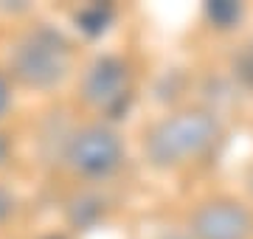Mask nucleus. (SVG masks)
I'll list each match as a JSON object with an SVG mask.
<instances>
[{
  "label": "nucleus",
  "mask_w": 253,
  "mask_h": 239,
  "mask_svg": "<svg viewBox=\"0 0 253 239\" xmlns=\"http://www.w3.org/2000/svg\"><path fill=\"white\" fill-rule=\"evenodd\" d=\"M219 138V121L208 110H183L163 119L146 138V155L155 166L174 169L200 160Z\"/></svg>",
  "instance_id": "1"
},
{
  "label": "nucleus",
  "mask_w": 253,
  "mask_h": 239,
  "mask_svg": "<svg viewBox=\"0 0 253 239\" xmlns=\"http://www.w3.org/2000/svg\"><path fill=\"white\" fill-rule=\"evenodd\" d=\"M11 71L28 87H54L71 71V42L56 28L37 26L17 42L11 54Z\"/></svg>",
  "instance_id": "2"
},
{
  "label": "nucleus",
  "mask_w": 253,
  "mask_h": 239,
  "mask_svg": "<svg viewBox=\"0 0 253 239\" xmlns=\"http://www.w3.org/2000/svg\"><path fill=\"white\" fill-rule=\"evenodd\" d=\"M82 96L99 113L121 119L132 104V79L126 62L118 56H99L82 79Z\"/></svg>",
  "instance_id": "3"
},
{
  "label": "nucleus",
  "mask_w": 253,
  "mask_h": 239,
  "mask_svg": "<svg viewBox=\"0 0 253 239\" xmlns=\"http://www.w3.org/2000/svg\"><path fill=\"white\" fill-rule=\"evenodd\" d=\"M65 158L73 172L82 177H107L113 175L121 160H124V147L121 138L104 124H90L73 132L65 149Z\"/></svg>",
  "instance_id": "4"
},
{
  "label": "nucleus",
  "mask_w": 253,
  "mask_h": 239,
  "mask_svg": "<svg viewBox=\"0 0 253 239\" xmlns=\"http://www.w3.org/2000/svg\"><path fill=\"white\" fill-rule=\"evenodd\" d=\"M194 239H251L253 217L236 200H211L203 202L191 217Z\"/></svg>",
  "instance_id": "5"
},
{
  "label": "nucleus",
  "mask_w": 253,
  "mask_h": 239,
  "mask_svg": "<svg viewBox=\"0 0 253 239\" xmlns=\"http://www.w3.org/2000/svg\"><path fill=\"white\" fill-rule=\"evenodd\" d=\"M76 26L79 31H84L87 37H99L107 31V26L113 23V6L107 3H90V6H84V9L76 11Z\"/></svg>",
  "instance_id": "6"
},
{
  "label": "nucleus",
  "mask_w": 253,
  "mask_h": 239,
  "mask_svg": "<svg viewBox=\"0 0 253 239\" xmlns=\"http://www.w3.org/2000/svg\"><path fill=\"white\" fill-rule=\"evenodd\" d=\"M203 11H206L208 23L214 28H219V31H228V28L239 26V20L245 14L242 3H236V0H211V3H206Z\"/></svg>",
  "instance_id": "7"
},
{
  "label": "nucleus",
  "mask_w": 253,
  "mask_h": 239,
  "mask_svg": "<svg viewBox=\"0 0 253 239\" xmlns=\"http://www.w3.org/2000/svg\"><path fill=\"white\" fill-rule=\"evenodd\" d=\"M11 211H14V197H11V192H6L0 186V225L11 217Z\"/></svg>",
  "instance_id": "8"
},
{
  "label": "nucleus",
  "mask_w": 253,
  "mask_h": 239,
  "mask_svg": "<svg viewBox=\"0 0 253 239\" xmlns=\"http://www.w3.org/2000/svg\"><path fill=\"white\" fill-rule=\"evenodd\" d=\"M9 104H11V87H9V79L0 74V116L9 110Z\"/></svg>",
  "instance_id": "9"
},
{
  "label": "nucleus",
  "mask_w": 253,
  "mask_h": 239,
  "mask_svg": "<svg viewBox=\"0 0 253 239\" xmlns=\"http://www.w3.org/2000/svg\"><path fill=\"white\" fill-rule=\"evenodd\" d=\"M6 158H9V138H6V135L0 132V163H3Z\"/></svg>",
  "instance_id": "10"
},
{
  "label": "nucleus",
  "mask_w": 253,
  "mask_h": 239,
  "mask_svg": "<svg viewBox=\"0 0 253 239\" xmlns=\"http://www.w3.org/2000/svg\"><path fill=\"white\" fill-rule=\"evenodd\" d=\"M42 239H65V237H56V234H51V237H42Z\"/></svg>",
  "instance_id": "11"
}]
</instances>
